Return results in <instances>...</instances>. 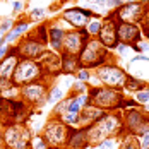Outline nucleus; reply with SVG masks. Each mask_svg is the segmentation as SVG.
<instances>
[{
	"label": "nucleus",
	"instance_id": "nucleus-35",
	"mask_svg": "<svg viewBox=\"0 0 149 149\" xmlns=\"http://www.w3.org/2000/svg\"><path fill=\"white\" fill-rule=\"evenodd\" d=\"M91 75H93V70H89V69H86V67H79V70L74 74V79H77V81H82V82H89Z\"/></svg>",
	"mask_w": 149,
	"mask_h": 149
},
{
	"label": "nucleus",
	"instance_id": "nucleus-37",
	"mask_svg": "<svg viewBox=\"0 0 149 149\" xmlns=\"http://www.w3.org/2000/svg\"><path fill=\"white\" fill-rule=\"evenodd\" d=\"M12 26H14V19H10V17H5V19H2V21H0V33L7 34L9 31L12 29Z\"/></svg>",
	"mask_w": 149,
	"mask_h": 149
},
{
	"label": "nucleus",
	"instance_id": "nucleus-19",
	"mask_svg": "<svg viewBox=\"0 0 149 149\" xmlns=\"http://www.w3.org/2000/svg\"><path fill=\"white\" fill-rule=\"evenodd\" d=\"M31 31V22L28 21V17H21V19H17L14 21V26H12V29L9 31L3 38H5V43L9 46L15 45L24 34H28Z\"/></svg>",
	"mask_w": 149,
	"mask_h": 149
},
{
	"label": "nucleus",
	"instance_id": "nucleus-14",
	"mask_svg": "<svg viewBox=\"0 0 149 149\" xmlns=\"http://www.w3.org/2000/svg\"><path fill=\"white\" fill-rule=\"evenodd\" d=\"M122 120H123V127H125V134H134L142 127L149 123V115L142 110V106H135L122 111Z\"/></svg>",
	"mask_w": 149,
	"mask_h": 149
},
{
	"label": "nucleus",
	"instance_id": "nucleus-18",
	"mask_svg": "<svg viewBox=\"0 0 149 149\" xmlns=\"http://www.w3.org/2000/svg\"><path fill=\"white\" fill-rule=\"evenodd\" d=\"M21 57L17 55V48L15 45L9 46V52L3 58L0 60V79H12L14 75V70L19 63Z\"/></svg>",
	"mask_w": 149,
	"mask_h": 149
},
{
	"label": "nucleus",
	"instance_id": "nucleus-45",
	"mask_svg": "<svg viewBox=\"0 0 149 149\" xmlns=\"http://www.w3.org/2000/svg\"><path fill=\"white\" fill-rule=\"evenodd\" d=\"M0 149H5V144H3V135H2V129H0Z\"/></svg>",
	"mask_w": 149,
	"mask_h": 149
},
{
	"label": "nucleus",
	"instance_id": "nucleus-1",
	"mask_svg": "<svg viewBox=\"0 0 149 149\" xmlns=\"http://www.w3.org/2000/svg\"><path fill=\"white\" fill-rule=\"evenodd\" d=\"M125 134V127H123V120H122V111H108L104 113L98 122H94L86 129V135L89 141V146L94 148L98 146L101 141L108 137H122Z\"/></svg>",
	"mask_w": 149,
	"mask_h": 149
},
{
	"label": "nucleus",
	"instance_id": "nucleus-25",
	"mask_svg": "<svg viewBox=\"0 0 149 149\" xmlns=\"http://www.w3.org/2000/svg\"><path fill=\"white\" fill-rule=\"evenodd\" d=\"M28 34L33 36L34 40H38L40 43H43L45 46H48V22H41V24L34 26Z\"/></svg>",
	"mask_w": 149,
	"mask_h": 149
},
{
	"label": "nucleus",
	"instance_id": "nucleus-9",
	"mask_svg": "<svg viewBox=\"0 0 149 149\" xmlns=\"http://www.w3.org/2000/svg\"><path fill=\"white\" fill-rule=\"evenodd\" d=\"M91 36L86 31V28H82V29H67L65 36H63V43H62V53L79 57L82 46L86 45V41Z\"/></svg>",
	"mask_w": 149,
	"mask_h": 149
},
{
	"label": "nucleus",
	"instance_id": "nucleus-15",
	"mask_svg": "<svg viewBox=\"0 0 149 149\" xmlns=\"http://www.w3.org/2000/svg\"><path fill=\"white\" fill-rule=\"evenodd\" d=\"M67 29H70V26L58 15V19L48 22V46L52 52L62 53V43H63V36Z\"/></svg>",
	"mask_w": 149,
	"mask_h": 149
},
{
	"label": "nucleus",
	"instance_id": "nucleus-7",
	"mask_svg": "<svg viewBox=\"0 0 149 149\" xmlns=\"http://www.w3.org/2000/svg\"><path fill=\"white\" fill-rule=\"evenodd\" d=\"M93 74L96 75V79L100 81L101 86H108V88H113V89L123 91L129 72H127L123 67H120L118 63H115V62L110 60V62H106L104 65L94 69Z\"/></svg>",
	"mask_w": 149,
	"mask_h": 149
},
{
	"label": "nucleus",
	"instance_id": "nucleus-48",
	"mask_svg": "<svg viewBox=\"0 0 149 149\" xmlns=\"http://www.w3.org/2000/svg\"><path fill=\"white\" fill-rule=\"evenodd\" d=\"M125 2H139V0H125Z\"/></svg>",
	"mask_w": 149,
	"mask_h": 149
},
{
	"label": "nucleus",
	"instance_id": "nucleus-26",
	"mask_svg": "<svg viewBox=\"0 0 149 149\" xmlns=\"http://www.w3.org/2000/svg\"><path fill=\"white\" fill-rule=\"evenodd\" d=\"M65 96H67V93L62 89L58 84H53V82H52V84H50V89H48V101H46V103L55 104V103H58L60 100H63Z\"/></svg>",
	"mask_w": 149,
	"mask_h": 149
},
{
	"label": "nucleus",
	"instance_id": "nucleus-36",
	"mask_svg": "<svg viewBox=\"0 0 149 149\" xmlns=\"http://www.w3.org/2000/svg\"><path fill=\"white\" fill-rule=\"evenodd\" d=\"M31 149H48V146H46L45 139L41 137V134L33 135V139H31Z\"/></svg>",
	"mask_w": 149,
	"mask_h": 149
},
{
	"label": "nucleus",
	"instance_id": "nucleus-3",
	"mask_svg": "<svg viewBox=\"0 0 149 149\" xmlns=\"http://www.w3.org/2000/svg\"><path fill=\"white\" fill-rule=\"evenodd\" d=\"M110 60H111V53L100 43L98 38H89L86 41V45L82 46L81 53H79L81 67H86L89 70H94V69L101 67Z\"/></svg>",
	"mask_w": 149,
	"mask_h": 149
},
{
	"label": "nucleus",
	"instance_id": "nucleus-11",
	"mask_svg": "<svg viewBox=\"0 0 149 149\" xmlns=\"http://www.w3.org/2000/svg\"><path fill=\"white\" fill-rule=\"evenodd\" d=\"M94 15V12L91 9H86L82 5L77 7H67L62 10L60 17L70 26V29H82L88 26V22L91 21V17Z\"/></svg>",
	"mask_w": 149,
	"mask_h": 149
},
{
	"label": "nucleus",
	"instance_id": "nucleus-13",
	"mask_svg": "<svg viewBox=\"0 0 149 149\" xmlns=\"http://www.w3.org/2000/svg\"><path fill=\"white\" fill-rule=\"evenodd\" d=\"M15 48H17V55L21 58H29V60H40L41 55L48 50L43 43H40L38 40H34L29 34L22 36L15 43Z\"/></svg>",
	"mask_w": 149,
	"mask_h": 149
},
{
	"label": "nucleus",
	"instance_id": "nucleus-28",
	"mask_svg": "<svg viewBox=\"0 0 149 149\" xmlns=\"http://www.w3.org/2000/svg\"><path fill=\"white\" fill-rule=\"evenodd\" d=\"M70 100H72V96L70 94H67L63 100H60L58 103H55L53 104V110H52V115L50 117H62L63 113H67L69 111V104H70Z\"/></svg>",
	"mask_w": 149,
	"mask_h": 149
},
{
	"label": "nucleus",
	"instance_id": "nucleus-4",
	"mask_svg": "<svg viewBox=\"0 0 149 149\" xmlns=\"http://www.w3.org/2000/svg\"><path fill=\"white\" fill-rule=\"evenodd\" d=\"M2 135L5 149H31L33 132L26 123L12 122L2 125Z\"/></svg>",
	"mask_w": 149,
	"mask_h": 149
},
{
	"label": "nucleus",
	"instance_id": "nucleus-10",
	"mask_svg": "<svg viewBox=\"0 0 149 149\" xmlns=\"http://www.w3.org/2000/svg\"><path fill=\"white\" fill-rule=\"evenodd\" d=\"M117 26H118V21L117 17L113 15V12L103 17V22H101V29H100V34L96 36L100 40V43L108 50H115V46L118 45V36H117Z\"/></svg>",
	"mask_w": 149,
	"mask_h": 149
},
{
	"label": "nucleus",
	"instance_id": "nucleus-34",
	"mask_svg": "<svg viewBox=\"0 0 149 149\" xmlns=\"http://www.w3.org/2000/svg\"><path fill=\"white\" fill-rule=\"evenodd\" d=\"M118 137H108V139L101 141L98 146H94L93 149H118Z\"/></svg>",
	"mask_w": 149,
	"mask_h": 149
},
{
	"label": "nucleus",
	"instance_id": "nucleus-31",
	"mask_svg": "<svg viewBox=\"0 0 149 149\" xmlns=\"http://www.w3.org/2000/svg\"><path fill=\"white\" fill-rule=\"evenodd\" d=\"M69 129H77L79 127V115L77 113H70V111H67V113H63L62 117H58Z\"/></svg>",
	"mask_w": 149,
	"mask_h": 149
},
{
	"label": "nucleus",
	"instance_id": "nucleus-30",
	"mask_svg": "<svg viewBox=\"0 0 149 149\" xmlns=\"http://www.w3.org/2000/svg\"><path fill=\"white\" fill-rule=\"evenodd\" d=\"M46 17V9L45 7H34L28 12V21L29 22H36V24H41Z\"/></svg>",
	"mask_w": 149,
	"mask_h": 149
},
{
	"label": "nucleus",
	"instance_id": "nucleus-42",
	"mask_svg": "<svg viewBox=\"0 0 149 149\" xmlns=\"http://www.w3.org/2000/svg\"><path fill=\"white\" fill-rule=\"evenodd\" d=\"M10 3H12V9H14L15 14H19L24 9V2L22 0H10Z\"/></svg>",
	"mask_w": 149,
	"mask_h": 149
},
{
	"label": "nucleus",
	"instance_id": "nucleus-32",
	"mask_svg": "<svg viewBox=\"0 0 149 149\" xmlns=\"http://www.w3.org/2000/svg\"><path fill=\"white\" fill-rule=\"evenodd\" d=\"M88 89H89V84H86V82H82V81L74 79V81H72V84H70L69 94H72V96H75V94H82V93H88Z\"/></svg>",
	"mask_w": 149,
	"mask_h": 149
},
{
	"label": "nucleus",
	"instance_id": "nucleus-22",
	"mask_svg": "<svg viewBox=\"0 0 149 149\" xmlns=\"http://www.w3.org/2000/svg\"><path fill=\"white\" fill-rule=\"evenodd\" d=\"M79 67H81V63H79V57L62 53V74L74 75L75 72L79 70Z\"/></svg>",
	"mask_w": 149,
	"mask_h": 149
},
{
	"label": "nucleus",
	"instance_id": "nucleus-46",
	"mask_svg": "<svg viewBox=\"0 0 149 149\" xmlns=\"http://www.w3.org/2000/svg\"><path fill=\"white\" fill-rule=\"evenodd\" d=\"M3 36H5V34H3V33H0V45H7V43H5V38H3Z\"/></svg>",
	"mask_w": 149,
	"mask_h": 149
},
{
	"label": "nucleus",
	"instance_id": "nucleus-12",
	"mask_svg": "<svg viewBox=\"0 0 149 149\" xmlns=\"http://www.w3.org/2000/svg\"><path fill=\"white\" fill-rule=\"evenodd\" d=\"M144 14H146V3H141V2H125L122 7L113 10V15L117 17L118 22L141 24Z\"/></svg>",
	"mask_w": 149,
	"mask_h": 149
},
{
	"label": "nucleus",
	"instance_id": "nucleus-20",
	"mask_svg": "<svg viewBox=\"0 0 149 149\" xmlns=\"http://www.w3.org/2000/svg\"><path fill=\"white\" fill-rule=\"evenodd\" d=\"M103 115H104L103 110H100V108H96L94 104L88 103L86 106H82V110H81V113H79V127H81V129H88V127L93 125L94 122H98Z\"/></svg>",
	"mask_w": 149,
	"mask_h": 149
},
{
	"label": "nucleus",
	"instance_id": "nucleus-49",
	"mask_svg": "<svg viewBox=\"0 0 149 149\" xmlns=\"http://www.w3.org/2000/svg\"><path fill=\"white\" fill-rule=\"evenodd\" d=\"M0 129H2V120H0Z\"/></svg>",
	"mask_w": 149,
	"mask_h": 149
},
{
	"label": "nucleus",
	"instance_id": "nucleus-21",
	"mask_svg": "<svg viewBox=\"0 0 149 149\" xmlns=\"http://www.w3.org/2000/svg\"><path fill=\"white\" fill-rule=\"evenodd\" d=\"M89 141L86 135V129H69V139H67V149H89Z\"/></svg>",
	"mask_w": 149,
	"mask_h": 149
},
{
	"label": "nucleus",
	"instance_id": "nucleus-33",
	"mask_svg": "<svg viewBox=\"0 0 149 149\" xmlns=\"http://www.w3.org/2000/svg\"><path fill=\"white\" fill-rule=\"evenodd\" d=\"M132 98L135 100V103L139 104V106H144V104L149 101V89H148V86H146L144 89L132 93Z\"/></svg>",
	"mask_w": 149,
	"mask_h": 149
},
{
	"label": "nucleus",
	"instance_id": "nucleus-44",
	"mask_svg": "<svg viewBox=\"0 0 149 149\" xmlns=\"http://www.w3.org/2000/svg\"><path fill=\"white\" fill-rule=\"evenodd\" d=\"M7 52H9V45H0V60L7 55Z\"/></svg>",
	"mask_w": 149,
	"mask_h": 149
},
{
	"label": "nucleus",
	"instance_id": "nucleus-38",
	"mask_svg": "<svg viewBox=\"0 0 149 149\" xmlns=\"http://www.w3.org/2000/svg\"><path fill=\"white\" fill-rule=\"evenodd\" d=\"M135 106H139V104L135 103L134 98H132V96H130V98L125 96V100H123V103H122V111H123V110H129V108H135Z\"/></svg>",
	"mask_w": 149,
	"mask_h": 149
},
{
	"label": "nucleus",
	"instance_id": "nucleus-2",
	"mask_svg": "<svg viewBox=\"0 0 149 149\" xmlns=\"http://www.w3.org/2000/svg\"><path fill=\"white\" fill-rule=\"evenodd\" d=\"M89 103L94 104L96 108L103 110L104 113L108 111H122V103L125 100V94L122 89H113L108 86H91L88 89Z\"/></svg>",
	"mask_w": 149,
	"mask_h": 149
},
{
	"label": "nucleus",
	"instance_id": "nucleus-43",
	"mask_svg": "<svg viewBox=\"0 0 149 149\" xmlns=\"http://www.w3.org/2000/svg\"><path fill=\"white\" fill-rule=\"evenodd\" d=\"M137 62H146V63H149V57H148V55H142V53H139V55H135L134 58L130 60V63L134 65V63H137Z\"/></svg>",
	"mask_w": 149,
	"mask_h": 149
},
{
	"label": "nucleus",
	"instance_id": "nucleus-41",
	"mask_svg": "<svg viewBox=\"0 0 149 149\" xmlns=\"http://www.w3.org/2000/svg\"><path fill=\"white\" fill-rule=\"evenodd\" d=\"M130 50V46L129 45H125V43H118V45L115 46V52L118 53L120 57H123V55H127V52Z\"/></svg>",
	"mask_w": 149,
	"mask_h": 149
},
{
	"label": "nucleus",
	"instance_id": "nucleus-40",
	"mask_svg": "<svg viewBox=\"0 0 149 149\" xmlns=\"http://www.w3.org/2000/svg\"><path fill=\"white\" fill-rule=\"evenodd\" d=\"M125 3V0H106V9H118Z\"/></svg>",
	"mask_w": 149,
	"mask_h": 149
},
{
	"label": "nucleus",
	"instance_id": "nucleus-27",
	"mask_svg": "<svg viewBox=\"0 0 149 149\" xmlns=\"http://www.w3.org/2000/svg\"><path fill=\"white\" fill-rule=\"evenodd\" d=\"M118 149H141L139 139L134 134H123L118 141Z\"/></svg>",
	"mask_w": 149,
	"mask_h": 149
},
{
	"label": "nucleus",
	"instance_id": "nucleus-8",
	"mask_svg": "<svg viewBox=\"0 0 149 149\" xmlns=\"http://www.w3.org/2000/svg\"><path fill=\"white\" fill-rule=\"evenodd\" d=\"M46 75L43 72V67L38 60H29V58H21L17 67L12 75V82L17 88H22L26 84H31L34 81H41Z\"/></svg>",
	"mask_w": 149,
	"mask_h": 149
},
{
	"label": "nucleus",
	"instance_id": "nucleus-17",
	"mask_svg": "<svg viewBox=\"0 0 149 149\" xmlns=\"http://www.w3.org/2000/svg\"><path fill=\"white\" fill-rule=\"evenodd\" d=\"M38 62L41 63L46 77L53 79V77L62 74V53H55L52 50H46Z\"/></svg>",
	"mask_w": 149,
	"mask_h": 149
},
{
	"label": "nucleus",
	"instance_id": "nucleus-24",
	"mask_svg": "<svg viewBox=\"0 0 149 149\" xmlns=\"http://www.w3.org/2000/svg\"><path fill=\"white\" fill-rule=\"evenodd\" d=\"M149 82L146 79H141V77H135V75H127V81H125V88L123 91H129V93H135V91H141L148 86Z\"/></svg>",
	"mask_w": 149,
	"mask_h": 149
},
{
	"label": "nucleus",
	"instance_id": "nucleus-23",
	"mask_svg": "<svg viewBox=\"0 0 149 149\" xmlns=\"http://www.w3.org/2000/svg\"><path fill=\"white\" fill-rule=\"evenodd\" d=\"M0 96L3 100H17L19 88L12 82V79H0Z\"/></svg>",
	"mask_w": 149,
	"mask_h": 149
},
{
	"label": "nucleus",
	"instance_id": "nucleus-16",
	"mask_svg": "<svg viewBox=\"0 0 149 149\" xmlns=\"http://www.w3.org/2000/svg\"><path fill=\"white\" fill-rule=\"evenodd\" d=\"M117 36H118V43H125L129 46L135 45V43H139L142 40L141 24H135V22H118Z\"/></svg>",
	"mask_w": 149,
	"mask_h": 149
},
{
	"label": "nucleus",
	"instance_id": "nucleus-47",
	"mask_svg": "<svg viewBox=\"0 0 149 149\" xmlns=\"http://www.w3.org/2000/svg\"><path fill=\"white\" fill-rule=\"evenodd\" d=\"M142 110H144V111H146V113L149 115V101H148L146 104H144V106H142Z\"/></svg>",
	"mask_w": 149,
	"mask_h": 149
},
{
	"label": "nucleus",
	"instance_id": "nucleus-6",
	"mask_svg": "<svg viewBox=\"0 0 149 149\" xmlns=\"http://www.w3.org/2000/svg\"><path fill=\"white\" fill-rule=\"evenodd\" d=\"M41 137L45 139L48 149H67L69 127L57 117H50L41 129Z\"/></svg>",
	"mask_w": 149,
	"mask_h": 149
},
{
	"label": "nucleus",
	"instance_id": "nucleus-29",
	"mask_svg": "<svg viewBox=\"0 0 149 149\" xmlns=\"http://www.w3.org/2000/svg\"><path fill=\"white\" fill-rule=\"evenodd\" d=\"M101 22H103V17H100V15H93L91 17V21L88 22V26H86V31L89 33L91 38H96L98 34H100V29H101Z\"/></svg>",
	"mask_w": 149,
	"mask_h": 149
},
{
	"label": "nucleus",
	"instance_id": "nucleus-5",
	"mask_svg": "<svg viewBox=\"0 0 149 149\" xmlns=\"http://www.w3.org/2000/svg\"><path fill=\"white\" fill-rule=\"evenodd\" d=\"M52 79L45 77L41 81H34L31 84H26L22 88H19V98L28 104L33 110H40L43 108L48 101V89H50Z\"/></svg>",
	"mask_w": 149,
	"mask_h": 149
},
{
	"label": "nucleus",
	"instance_id": "nucleus-39",
	"mask_svg": "<svg viewBox=\"0 0 149 149\" xmlns=\"http://www.w3.org/2000/svg\"><path fill=\"white\" fill-rule=\"evenodd\" d=\"M137 139H139V146H141V149H149V132L139 135Z\"/></svg>",
	"mask_w": 149,
	"mask_h": 149
}]
</instances>
